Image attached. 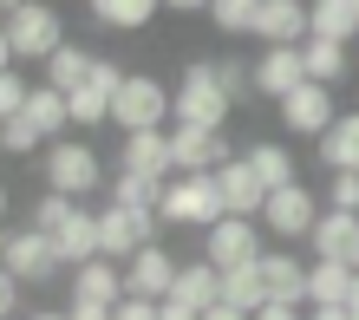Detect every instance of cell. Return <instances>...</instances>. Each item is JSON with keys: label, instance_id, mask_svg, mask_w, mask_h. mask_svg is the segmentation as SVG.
<instances>
[{"label": "cell", "instance_id": "11a10c76", "mask_svg": "<svg viewBox=\"0 0 359 320\" xmlns=\"http://www.w3.org/2000/svg\"><path fill=\"white\" fill-rule=\"evenodd\" d=\"M79 7H92V0H79Z\"/></svg>", "mask_w": 359, "mask_h": 320}, {"label": "cell", "instance_id": "d6986e66", "mask_svg": "<svg viewBox=\"0 0 359 320\" xmlns=\"http://www.w3.org/2000/svg\"><path fill=\"white\" fill-rule=\"evenodd\" d=\"M307 268H313V262H294L287 248H262L268 301H294V307H307Z\"/></svg>", "mask_w": 359, "mask_h": 320}, {"label": "cell", "instance_id": "1f68e13d", "mask_svg": "<svg viewBox=\"0 0 359 320\" xmlns=\"http://www.w3.org/2000/svg\"><path fill=\"white\" fill-rule=\"evenodd\" d=\"M66 105H72V124L79 131H98V124H111V92L104 85H79V92H66Z\"/></svg>", "mask_w": 359, "mask_h": 320}, {"label": "cell", "instance_id": "60d3db41", "mask_svg": "<svg viewBox=\"0 0 359 320\" xmlns=\"http://www.w3.org/2000/svg\"><path fill=\"white\" fill-rule=\"evenodd\" d=\"M66 314H72V320H111V307H98V301H72Z\"/></svg>", "mask_w": 359, "mask_h": 320}, {"label": "cell", "instance_id": "6da1fadb", "mask_svg": "<svg viewBox=\"0 0 359 320\" xmlns=\"http://www.w3.org/2000/svg\"><path fill=\"white\" fill-rule=\"evenodd\" d=\"M33 229H46L53 248H59V262L79 268V262H92L98 255V209H86L79 196H59V189H46V196L33 203Z\"/></svg>", "mask_w": 359, "mask_h": 320}, {"label": "cell", "instance_id": "4dcf8cb0", "mask_svg": "<svg viewBox=\"0 0 359 320\" xmlns=\"http://www.w3.org/2000/svg\"><path fill=\"white\" fill-rule=\"evenodd\" d=\"M359 33V7L353 0H313V39H340V46H353Z\"/></svg>", "mask_w": 359, "mask_h": 320}, {"label": "cell", "instance_id": "ba28073f", "mask_svg": "<svg viewBox=\"0 0 359 320\" xmlns=\"http://www.w3.org/2000/svg\"><path fill=\"white\" fill-rule=\"evenodd\" d=\"M313 222H320V203H313V189H307V183L268 189V203H262V229H268V236H281V248H287V242H307V236H313Z\"/></svg>", "mask_w": 359, "mask_h": 320}, {"label": "cell", "instance_id": "9a60e30c", "mask_svg": "<svg viewBox=\"0 0 359 320\" xmlns=\"http://www.w3.org/2000/svg\"><path fill=\"white\" fill-rule=\"evenodd\" d=\"M177 255L170 248H137L131 262H124V281H131V294H144V301H170V288H177Z\"/></svg>", "mask_w": 359, "mask_h": 320}, {"label": "cell", "instance_id": "30bf717a", "mask_svg": "<svg viewBox=\"0 0 359 320\" xmlns=\"http://www.w3.org/2000/svg\"><path fill=\"white\" fill-rule=\"evenodd\" d=\"M255 39L262 46H307L313 39V0H262Z\"/></svg>", "mask_w": 359, "mask_h": 320}, {"label": "cell", "instance_id": "3957f363", "mask_svg": "<svg viewBox=\"0 0 359 320\" xmlns=\"http://www.w3.org/2000/svg\"><path fill=\"white\" fill-rule=\"evenodd\" d=\"M111 124H118V131H170V124H177L170 85L151 79V72H131L118 85V98H111Z\"/></svg>", "mask_w": 359, "mask_h": 320}, {"label": "cell", "instance_id": "e0dca14e", "mask_svg": "<svg viewBox=\"0 0 359 320\" xmlns=\"http://www.w3.org/2000/svg\"><path fill=\"white\" fill-rule=\"evenodd\" d=\"M118 170H144V177H177V151H170V131H124Z\"/></svg>", "mask_w": 359, "mask_h": 320}, {"label": "cell", "instance_id": "e575fe53", "mask_svg": "<svg viewBox=\"0 0 359 320\" xmlns=\"http://www.w3.org/2000/svg\"><path fill=\"white\" fill-rule=\"evenodd\" d=\"M327 209H353L359 216V170H327Z\"/></svg>", "mask_w": 359, "mask_h": 320}, {"label": "cell", "instance_id": "5b68a950", "mask_svg": "<svg viewBox=\"0 0 359 320\" xmlns=\"http://www.w3.org/2000/svg\"><path fill=\"white\" fill-rule=\"evenodd\" d=\"M39 170H46V189H59V196H79L86 203L92 189L104 183V157L92 151L86 138H59L39 151Z\"/></svg>", "mask_w": 359, "mask_h": 320}, {"label": "cell", "instance_id": "ab89813d", "mask_svg": "<svg viewBox=\"0 0 359 320\" xmlns=\"http://www.w3.org/2000/svg\"><path fill=\"white\" fill-rule=\"evenodd\" d=\"M255 320H307V307H294V301H268V307H255Z\"/></svg>", "mask_w": 359, "mask_h": 320}, {"label": "cell", "instance_id": "4fadbf2b", "mask_svg": "<svg viewBox=\"0 0 359 320\" xmlns=\"http://www.w3.org/2000/svg\"><path fill=\"white\" fill-rule=\"evenodd\" d=\"M248 72H255V92L262 98L281 105L294 85H307V59H301V46H262L255 59H248Z\"/></svg>", "mask_w": 359, "mask_h": 320}, {"label": "cell", "instance_id": "bcb514c9", "mask_svg": "<svg viewBox=\"0 0 359 320\" xmlns=\"http://www.w3.org/2000/svg\"><path fill=\"white\" fill-rule=\"evenodd\" d=\"M307 320H346V307H307Z\"/></svg>", "mask_w": 359, "mask_h": 320}, {"label": "cell", "instance_id": "7402d4cb", "mask_svg": "<svg viewBox=\"0 0 359 320\" xmlns=\"http://www.w3.org/2000/svg\"><path fill=\"white\" fill-rule=\"evenodd\" d=\"M313 144H320L327 170H359V112H340L327 124V138H313Z\"/></svg>", "mask_w": 359, "mask_h": 320}, {"label": "cell", "instance_id": "484cf974", "mask_svg": "<svg viewBox=\"0 0 359 320\" xmlns=\"http://www.w3.org/2000/svg\"><path fill=\"white\" fill-rule=\"evenodd\" d=\"M163 0H92V20L98 27H111V33H137V27H151Z\"/></svg>", "mask_w": 359, "mask_h": 320}, {"label": "cell", "instance_id": "ac0fdd59", "mask_svg": "<svg viewBox=\"0 0 359 320\" xmlns=\"http://www.w3.org/2000/svg\"><path fill=\"white\" fill-rule=\"evenodd\" d=\"M216 183H222V203H229V216H262V203H268V183L255 177V164L248 157H229L216 170Z\"/></svg>", "mask_w": 359, "mask_h": 320}, {"label": "cell", "instance_id": "7bdbcfd3", "mask_svg": "<svg viewBox=\"0 0 359 320\" xmlns=\"http://www.w3.org/2000/svg\"><path fill=\"white\" fill-rule=\"evenodd\" d=\"M203 320H255V314H242V307H229V301H216V307H203Z\"/></svg>", "mask_w": 359, "mask_h": 320}, {"label": "cell", "instance_id": "816d5d0a", "mask_svg": "<svg viewBox=\"0 0 359 320\" xmlns=\"http://www.w3.org/2000/svg\"><path fill=\"white\" fill-rule=\"evenodd\" d=\"M7 236H13V229H7V222H0V255H7Z\"/></svg>", "mask_w": 359, "mask_h": 320}, {"label": "cell", "instance_id": "f907efd6", "mask_svg": "<svg viewBox=\"0 0 359 320\" xmlns=\"http://www.w3.org/2000/svg\"><path fill=\"white\" fill-rule=\"evenodd\" d=\"M13 7H27V0H0V20H7V13H13Z\"/></svg>", "mask_w": 359, "mask_h": 320}, {"label": "cell", "instance_id": "8992f818", "mask_svg": "<svg viewBox=\"0 0 359 320\" xmlns=\"http://www.w3.org/2000/svg\"><path fill=\"white\" fill-rule=\"evenodd\" d=\"M7 39H13V59H46L66 46V20H59V7H46V0H27V7L7 13Z\"/></svg>", "mask_w": 359, "mask_h": 320}, {"label": "cell", "instance_id": "d6a6232c", "mask_svg": "<svg viewBox=\"0 0 359 320\" xmlns=\"http://www.w3.org/2000/svg\"><path fill=\"white\" fill-rule=\"evenodd\" d=\"M255 13H262V0H209V20H216V33H255Z\"/></svg>", "mask_w": 359, "mask_h": 320}, {"label": "cell", "instance_id": "44dd1931", "mask_svg": "<svg viewBox=\"0 0 359 320\" xmlns=\"http://www.w3.org/2000/svg\"><path fill=\"white\" fill-rule=\"evenodd\" d=\"M170 301H189V307H216V301H222V268L209 262V255L183 262V268H177V288H170Z\"/></svg>", "mask_w": 359, "mask_h": 320}, {"label": "cell", "instance_id": "7a4b0ae2", "mask_svg": "<svg viewBox=\"0 0 359 320\" xmlns=\"http://www.w3.org/2000/svg\"><path fill=\"white\" fill-rule=\"evenodd\" d=\"M157 216L177 222V229H216V222L229 216L216 170H183V177H170V189H163V203H157Z\"/></svg>", "mask_w": 359, "mask_h": 320}, {"label": "cell", "instance_id": "7c38bea8", "mask_svg": "<svg viewBox=\"0 0 359 320\" xmlns=\"http://www.w3.org/2000/svg\"><path fill=\"white\" fill-rule=\"evenodd\" d=\"M281 118H287L294 138H327V124L340 118V112H333V85H320V79L294 85V92L281 98Z\"/></svg>", "mask_w": 359, "mask_h": 320}, {"label": "cell", "instance_id": "836d02e7", "mask_svg": "<svg viewBox=\"0 0 359 320\" xmlns=\"http://www.w3.org/2000/svg\"><path fill=\"white\" fill-rule=\"evenodd\" d=\"M0 151H7V157H33V151H46V138H39V124L20 112V118L0 124Z\"/></svg>", "mask_w": 359, "mask_h": 320}, {"label": "cell", "instance_id": "2e32d148", "mask_svg": "<svg viewBox=\"0 0 359 320\" xmlns=\"http://www.w3.org/2000/svg\"><path fill=\"white\" fill-rule=\"evenodd\" d=\"M124 294H131V281H124V262H111V255H92V262H79V268H72V301L118 307Z\"/></svg>", "mask_w": 359, "mask_h": 320}, {"label": "cell", "instance_id": "603a6c76", "mask_svg": "<svg viewBox=\"0 0 359 320\" xmlns=\"http://www.w3.org/2000/svg\"><path fill=\"white\" fill-rule=\"evenodd\" d=\"M353 274L359 268H346V262H313L307 268V307H346Z\"/></svg>", "mask_w": 359, "mask_h": 320}, {"label": "cell", "instance_id": "f35d334b", "mask_svg": "<svg viewBox=\"0 0 359 320\" xmlns=\"http://www.w3.org/2000/svg\"><path fill=\"white\" fill-rule=\"evenodd\" d=\"M20 288H27V281L0 262V320H20Z\"/></svg>", "mask_w": 359, "mask_h": 320}, {"label": "cell", "instance_id": "74e56055", "mask_svg": "<svg viewBox=\"0 0 359 320\" xmlns=\"http://www.w3.org/2000/svg\"><path fill=\"white\" fill-rule=\"evenodd\" d=\"M111 320H163V301H144V294H124L111 307Z\"/></svg>", "mask_w": 359, "mask_h": 320}, {"label": "cell", "instance_id": "c3c4849f", "mask_svg": "<svg viewBox=\"0 0 359 320\" xmlns=\"http://www.w3.org/2000/svg\"><path fill=\"white\" fill-rule=\"evenodd\" d=\"M346 307H353V314H359V274H353V294H346Z\"/></svg>", "mask_w": 359, "mask_h": 320}, {"label": "cell", "instance_id": "52a82bcc", "mask_svg": "<svg viewBox=\"0 0 359 320\" xmlns=\"http://www.w3.org/2000/svg\"><path fill=\"white\" fill-rule=\"evenodd\" d=\"M157 209H124V203H104L98 209V255H111V262H131L137 248L157 242Z\"/></svg>", "mask_w": 359, "mask_h": 320}, {"label": "cell", "instance_id": "5bb4252c", "mask_svg": "<svg viewBox=\"0 0 359 320\" xmlns=\"http://www.w3.org/2000/svg\"><path fill=\"white\" fill-rule=\"evenodd\" d=\"M170 151H177V177L183 170H222L229 157V138L209 131V124H170Z\"/></svg>", "mask_w": 359, "mask_h": 320}, {"label": "cell", "instance_id": "f546056e", "mask_svg": "<svg viewBox=\"0 0 359 320\" xmlns=\"http://www.w3.org/2000/svg\"><path fill=\"white\" fill-rule=\"evenodd\" d=\"M242 157L255 164V177H262L268 189H287V183H301V177H294V157H287V144H274V138H262V144H248Z\"/></svg>", "mask_w": 359, "mask_h": 320}, {"label": "cell", "instance_id": "f5cc1de1", "mask_svg": "<svg viewBox=\"0 0 359 320\" xmlns=\"http://www.w3.org/2000/svg\"><path fill=\"white\" fill-rule=\"evenodd\" d=\"M0 216H7V183H0Z\"/></svg>", "mask_w": 359, "mask_h": 320}, {"label": "cell", "instance_id": "f1b7e54d", "mask_svg": "<svg viewBox=\"0 0 359 320\" xmlns=\"http://www.w3.org/2000/svg\"><path fill=\"white\" fill-rule=\"evenodd\" d=\"M163 189H170V177L118 170V177H111V203H124V209H157V203H163Z\"/></svg>", "mask_w": 359, "mask_h": 320}, {"label": "cell", "instance_id": "83f0119b", "mask_svg": "<svg viewBox=\"0 0 359 320\" xmlns=\"http://www.w3.org/2000/svg\"><path fill=\"white\" fill-rule=\"evenodd\" d=\"M301 59H307V79H320V85H346V72H353V59H346L340 39H307Z\"/></svg>", "mask_w": 359, "mask_h": 320}, {"label": "cell", "instance_id": "681fc988", "mask_svg": "<svg viewBox=\"0 0 359 320\" xmlns=\"http://www.w3.org/2000/svg\"><path fill=\"white\" fill-rule=\"evenodd\" d=\"M346 268H359V236H353V248H346Z\"/></svg>", "mask_w": 359, "mask_h": 320}, {"label": "cell", "instance_id": "4316f807", "mask_svg": "<svg viewBox=\"0 0 359 320\" xmlns=\"http://www.w3.org/2000/svg\"><path fill=\"white\" fill-rule=\"evenodd\" d=\"M222 301H229V307H242V314L268 307V281H262V262H248V268H222Z\"/></svg>", "mask_w": 359, "mask_h": 320}, {"label": "cell", "instance_id": "8fae6325", "mask_svg": "<svg viewBox=\"0 0 359 320\" xmlns=\"http://www.w3.org/2000/svg\"><path fill=\"white\" fill-rule=\"evenodd\" d=\"M0 262H7V268L20 274V281H27V288L53 281V274L66 268V262H59V248H53V236H46V229H13V236H7V255H0Z\"/></svg>", "mask_w": 359, "mask_h": 320}, {"label": "cell", "instance_id": "d4e9b609", "mask_svg": "<svg viewBox=\"0 0 359 320\" xmlns=\"http://www.w3.org/2000/svg\"><path fill=\"white\" fill-rule=\"evenodd\" d=\"M92 59H98L92 46H72V39H66V46L46 59V79H39V85H53V92H79V85L92 79Z\"/></svg>", "mask_w": 359, "mask_h": 320}, {"label": "cell", "instance_id": "cb8c5ba5", "mask_svg": "<svg viewBox=\"0 0 359 320\" xmlns=\"http://www.w3.org/2000/svg\"><path fill=\"white\" fill-rule=\"evenodd\" d=\"M27 118L39 124V138H46V144H59V138L72 131V105H66V92H53V85H33Z\"/></svg>", "mask_w": 359, "mask_h": 320}, {"label": "cell", "instance_id": "db71d44e", "mask_svg": "<svg viewBox=\"0 0 359 320\" xmlns=\"http://www.w3.org/2000/svg\"><path fill=\"white\" fill-rule=\"evenodd\" d=\"M346 320H359V314H353V307H346Z\"/></svg>", "mask_w": 359, "mask_h": 320}, {"label": "cell", "instance_id": "9f6ffc18", "mask_svg": "<svg viewBox=\"0 0 359 320\" xmlns=\"http://www.w3.org/2000/svg\"><path fill=\"white\" fill-rule=\"evenodd\" d=\"M353 7H359V0H353Z\"/></svg>", "mask_w": 359, "mask_h": 320}, {"label": "cell", "instance_id": "277c9868", "mask_svg": "<svg viewBox=\"0 0 359 320\" xmlns=\"http://www.w3.org/2000/svg\"><path fill=\"white\" fill-rule=\"evenodd\" d=\"M170 98H177V124H209V131H222V118L236 112V98L222 92V79L209 59H189L183 79L170 85Z\"/></svg>", "mask_w": 359, "mask_h": 320}, {"label": "cell", "instance_id": "7dc6e473", "mask_svg": "<svg viewBox=\"0 0 359 320\" xmlns=\"http://www.w3.org/2000/svg\"><path fill=\"white\" fill-rule=\"evenodd\" d=\"M27 320H72V314H53V307H39V314H27Z\"/></svg>", "mask_w": 359, "mask_h": 320}, {"label": "cell", "instance_id": "b9f144b4", "mask_svg": "<svg viewBox=\"0 0 359 320\" xmlns=\"http://www.w3.org/2000/svg\"><path fill=\"white\" fill-rule=\"evenodd\" d=\"M163 320H203V307H189V301H163Z\"/></svg>", "mask_w": 359, "mask_h": 320}, {"label": "cell", "instance_id": "ffe728a7", "mask_svg": "<svg viewBox=\"0 0 359 320\" xmlns=\"http://www.w3.org/2000/svg\"><path fill=\"white\" fill-rule=\"evenodd\" d=\"M359 236V216L353 209H320V222H313V262H346V248Z\"/></svg>", "mask_w": 359, "mask_h": 320}, {"label": "cell", "instance_id": "f6af8a7d", "mask_svg": "<svg viewBox=\"0 0 359 320\" xmlns=\"http://www.w3.org/2000/svg\"><path fill=\"white\" fill-rule=\"evenodd\" d=\"M13 66V39H7V20H0V72Z\"/></svg>", "mask_w": 359, "mask_h": 320}, {"label": "cell", "instance_id": "d590c367", "mask_svg": "<svg viewBox=\"0 0 359 320\" xmlns=\"http://www.w3.org/2000/svg\"><path fill=\"white\" fill-rule=\"evenodd\" d=\"M27 98H33V85H27V79H20L13 66H7V72H0V124H7V118H20V112H27Z\"/></svg>", "mask_w": 359, "mask_h": 320}, {"label": "cell", "instance_id": "8d00e7d4", "mask_svg": "<svg viewBox=\"0 0 359 320\" xmlns=\"http://www.w3.org/2000/svg\"><path fill=\"white\" fill-rule=\"evenodd\" d=\"M209 66H216V79H222V92L236 98V105H242L248 92H255V72H248L242 59H209Z\"/></svg>", "mask_w": 359, "mask_h": 320}, {"label": "cell", "instance_id": "9c48e42d", "mask_svg": "<svg viewBox=\"0 0 359 320\" xmlns=\"http://www.w3.org/2000/svg\"><path fill=\"white\" fill-rule=\"evenodd\" d=\"M203 255L216 268H248L262 262V216H222L216 229H203Z\"/></svg>", "mask_w": 359, "mask_h": 320}, {"label": "cell", "instance_id": "ee69618b", "mask_svg": "<svg viewBox=\"0 0 359 320\" xmlns=\"http://www.w3.org/2000/svg\"><path fill=\"white\" fill-rule=\"evenodd\" d=\"M170 13H209V0H163Z\"/></svg>", "mask_w": 359, "mask_h": 320}]
</instances>
